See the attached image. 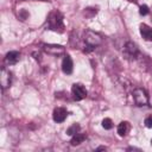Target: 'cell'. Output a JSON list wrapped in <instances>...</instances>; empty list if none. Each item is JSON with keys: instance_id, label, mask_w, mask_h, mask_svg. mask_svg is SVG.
<instances>
[{"instance_id": "9a60e30c", "label": "cell", "mask_w": 152, "mask_h": 152, "mask_svg": "<svg viewBox=\"0 0 152 152\" xmlns=\"http://www.w3.org/2000/svg\"><path fill=\"white\" fill-rule=\"evenodd\" d=\"M113 126H114V124H113L112 119H109V118H104V119L102 120V127H103L104 129H112Z\"/></svg>"}, {"instance_id": "3957f363", "label": "cell", "mask_w": 152, "mask_h": 152, "mask_svg": "<svg viewBox=\"0 0 152 152\" xmlns=\"http://www.w3.org/2000/svg\"><path fill=\"white\" fill-rule=\"evenodd\" d=\"M132 96H133V100H134V103L139 107H142V106H147L150 100H148V95L146 93L145 89L142 88H135L132 93Z\"/></svg>"}, {"instance_id": "d6986e66", "label": "cell", "mask_w": 152, "mask_h": 152, "mask_svg": "<svg viewBox=\"0 0 152 152\" xmlns=\"http://www.w3.org/2000/svg\"><path fill=\"white\" fill-rule=\"evenodd\" d=\"M127 1H131V2H137L138 0H127Z\"/></svg>"}, {"instance_id": "ffe728a7", "label": "cell", "mask_w": 152, "mask_h": 152, "mask_svg": "<svg viewBox=\"0 0 152 152\" xmlns=\"http://www.w3.org/2000/svg\"><path fill=\"white\" fill-rule=\"evenodd\" d=\"M151 144H152V139H151Z\"/></svg>"}, {"instance_id": "7c38bea8", "label": "cell", "mask_w": 152, "mask_h": 152, "mask_svg": "<svg viewBox=\"0 0 152 152\" xmlns=\"http://www.w3.org/2000/svg\"><path fill=\"white\" fill-rule=\"evenodd\" d=\"M131 131V124L128 121H121L119 125H118V128H116V132L120 137H126Z\"/></svg>"}, {"instance_id": "52a82bcc", "label": "cell", "mask_w": 152, "mask_h": 152, "mask_svg": "<svg viewBox=\"0 0 152 152\" xmlns=\"http://www.w3.org/2000/svg\"><path fill=\"white\" fill-rule=\"evenodd\" d=\"M12 83V72L10 70H7L5 66H2L1 69V74H0V84L2 89H6L11 86Z\"/></svg>"}, {"instance_id": "e0dca14e", "label": "cell", "mask_w": 152, "mask_h": 152, "mask_svg": "<svg viewBox=\"0 0 152 152\" xmlns=\"http://www.w3.org/2000/svg\"><path fill=\"white\" fill-rule=\"evenodd\" d=\"M144 124H145V126H146L147 128H152V115H148V116L145 119Z\"/></svg>"}, {"instance_id": "4fadbf2b", "label": "cell", "mask_w": 152, "mask_h": 152, "mask_svg": "<svg viewBox=\"0 0 152 152\" xmlns=\"http://www.w3.org/2000/svg\"><path fill=\"white\" fill-rule=\"evenodd\" d=\"M86 139H87V134L78 132V133H76V134L72 135V138H71V140H70V144H71L72 146H77V145L82 144Z\"/></svg>"}, {"instance_id": "8fae6325", "label": "cell", "mask_w": 152, "mask_h": 152, "mask_svg": "<svg viewBox=\"0 0 152 152\" xmlns=\"http://www.w3.org/2000/svg\"><path fill=\"white\" fill-rule=\"evenodd\" d=\"M140 34L144 40L146 42H152V27H150L146 24H140Z\"/></svg>"}, {"instance_id": "6da1fadb", "label": "cell", "mask_w": 152, "mask_h": 152, "mask_svg": "<svg viewBox=\"0 0 152 152\" xmlns=\"http://www.w3.org/2000/svg\"><path fill=\"white\" fill-rule=\"evenodd\" d=\"M48 27L55 32L62 33L64 32V23H63V14L58 10H53L48 15Z\"/></svg>"}, {"instance_id": "30bf717a", "label": "cell", "mask_w": 152, "mask_h": 152, "mask_svg": "<svg viewBox=\"0 0 152 152\" xmlns=\"http://www.w3.org/2000/svg\"><path fill=\"white\" fill-rule=\"evenodd\" d=\"M19 59H20V52H18V51H10L5 56V63L8 65H13V64L18 63Z\"/></svg>"}, {"instance_id": "5b68a950", "label": "cell", "mask_w": 152, "mask_h": 152, "mask_svg": "<svg viewBox=\"0 0 152 152\" xmlns=\"http://www.w3.org/2000/svg\"><path fill=\"white\" fill-rule=\"evenodd\" d=\"M122 52H124L125 57L128 59H135L139 56V49H138L137 44H134L133 42H127L124 46Z\"/></svg>"}, {"instance_id": "7a4b0ae2", "label": "cell", "mask_w": 152, "mask_h": 152, "mask_svg": "<svg viewBox=\"0 0 152 152\" xmlns=\"http://www.w3.org/2000/svg\"><path fill=\"white\" fill-rule=\"evenodd\" d=\"M83 40L86 43V45L89 48V49H94L99 45H101L102 43V37L95 32V31H91V30H87L83 34Z\"/></svg>"}, {"instance_id": "ba28073f", "label": "cell", "mask_w": 152, "mask_h": 152, "mask_svg": "<svg viewBox=\"0 0 152 152\" xmlns=\"http://www.w3.org/2000/svg\"><path fill=\"white\" fill-rule=\"evenodd\" d=\"M68 116V110L63 107H56L52 112V119L55 122H63Z\"/></svg>"}, {"instance_id": "2e32d148", "label": "cell", "mask_w": 152, "mask_h": 152, "mask_svg": "<svg viewBox=\"0 0 152 152\" xmlns=\"http://www.w3.org/2000/svg\"><path fill=\"white\" fill-rule=\"evenodd\" d=\"M139 13H140V15H147V14L150 13L148 6H146V5H141L140 8H139Z\"/></svg>"}, {"instance_id": "9c48e42d", "label": "cell", "mask_w": 152, "mask_h": 152, "mask_svg": "<svg viewBox=\"0 0 152 152\" xmlns=\"http://www.w3.org/2000/svg\"><path fill=\"white\" fill-rule=\"evenodd\" d=\"M74 70V63H72V59L69 55H65L64 58H63V62H62V71L66 75H70Z\"/></svg>"}, {"instance_id": "277c9868", "label": "cell", "mask_w": 152, "mask_h": 152, "mask_svg": "<svg viewBox=\"0 0 152 152\" xmlns=\"http://www.w3.org/2000/svg\"><path fill=\"white\" fill-rule=\"evenodd\" d=\"M42 49L48 55H51V56H55V57L62 56V55L65 53V49L62 45H57V44H43Z\"/></svg>"}, {"instance_id": "8992f818", "label": "cell", "mask_w": 152, "mask_h": 152, "mask_svg": "<svg viewBox=\"0 0 152 152\" xmlns=\"http://www.w3.org/2000/svg\"><path fill=\"white\" fill-rule=\"evenodd\" d=\"M71 95L74 100L81 101L87 97V89L82 83H74L71 87Z\"/></svg>"}, {"instance_id": "5bb4252c", "label": "cell", "mask_w": 152, "mask_h": 152, "mask_svg": "<svg viewBox=\"0 0 152 152\" xmlns=\"http://www.w3.org/2000/svg\"><path fill=\"white\" fill-rule=\"evenodd\" d=\"M80 129H81V127H80V125L78 124H74L72 126H70L68 129H66V134L68 135H74V134H76V133H78L80 132Z\"/></svg>"}, {"instance_id": "ac0fdd59", "label": "cell", "mask_w": 152, "mask_h": 152, "mask_svg": "<svg viewBox=\"0 0 152 152\" xmlns=\"http://www.w3.org/2000/svg\"><path fill=\"white\" fill-rule=\"evenodd\" d=\"M100 150H107V148H106L104 146H100V147H97V148H96V151H100Z\"/></svg>"}]
</instances>
